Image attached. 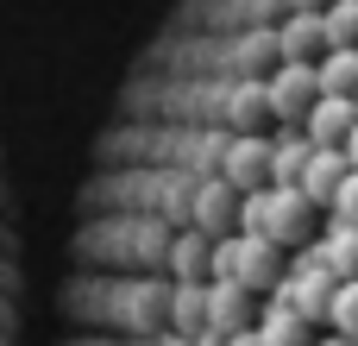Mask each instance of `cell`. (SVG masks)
<instances>
[{"label":"cell","instance_id":"13","mask_svg":"<svg viewBox=\"0 0 358 346\" xmlns=\"http://www.w3.org/2000/svg\"><path fill=\"white\" fill-rule=\"evenodd\" d=\"M352 107H358V95H352Z\"/></svg>","mask_w":358,"mask_h":346},{"label":"cell","instance_id":"10","mask_svg":"<svg viewBox=\"0 0 358 346\" xmlns=\"http://www.w3.org/2000/svg\"><path fill=\"white\" fill-rule=\"evenodd\" d=\"M327 221H334V227H358V170L346 177V183H340V195H334Z\"/></svg>","mask_w":358,"mask_h":346},{"label":"cell","instance_id":"11","mask_svg":"<svg viewBox=\"0 0 358 346\" xmlns=\"http://www.w3.org/2000/svg\"><path fill=\"white\" fill-rule=\"evenodd\" d=\"M346 158H352V170H358V126H352V139H346Z\"/></svg>","mask_w":358,"mask_h":346},{"label":"cell","instance_id":"3","mask_svg":"<svg viewBox=\"0 0 358 346\" xmlns=\"http://www.w3.org/2000/svg\"><path fill=\"white\" fill-rule=\"evenodd\" d=\"M352 126H358V107H352V101H340V95H321V101H315V113L302 120V132H308V145H315V151H346Z\"/></svg>","mask_w":358,"mask_h":346},{"label":"cell","instance_id":"4","mask_svg":"<svg viewBox=\"0 0 358 346\" xmlns=\"http://www.w3.org/2000/svg\"><path fill=\"white\" fill-rule=\"evenodd\" d=\"M346 177H352V158H346V151H315L308 170H302V195H308L315 208H334V195H340Z\"/></svg>","mask_w":358,"mask_h":346},{"label":"cell","instance_id":"2","mask_svg":"<svg viewBox=\"0 0 358 346\" xmlns=\"http://www.w3.org/2000/svg\"><path fill=\"white\" fill-rule=\"evenodd\" d=\"M321 63H277L271 69V120L277 126H302L321 101Z\"/></svg>","mask_w":358,"mask_h":346},{"label":"cell","instance_id":"14","mask_svg":"<svg viewBox=\"0 0 358 346\" xmlns=\"http://www.w3.org/2000/svg\"><path fill=\"white\" fill-rule=\"evenodd\" d=\"M352 346H358V340H352Z\"/></svg>","mask_w":358,"mask_h":346},{"label":"cell","instance_id":"7","mask_svg":"<svg viewBox=\"0 0 358 346\" xmlns=\"http://www.w3.org/2000/svg\"><path fill=\"white\" fill-rule=\"evenodd\" d=\"M315 76H321V95H340V101H352V95H358V50H327Z\"/></svg>","mask_w":358,"mask_h":346},{"label":"cell","instance_id":"9","mask_svg":"<svg viewBox=\"0 0 358 346\" xmlns=\"http://www.w3.org/2000/svg\"><path fill=\"white\" fill-rule=\"evenodd\" d=\"M327 328H334V340H358V284H340V290H334Z\"/></svg>","mask_w":358,"mask_h":346},{"label":"cell","instance_id":"6","mask_svg":"<svg viewBox=\"0 0 358 346\" xmlns=\"http://www.w3.org/2000/svg\"><path fill=\"white\" fill-rule=\"evenodd\" d=\"M321 258H327V271H334L340 284H358V227H334V221H327Z\"/></svg>","mask_w":358,"mask_h":346},{"label":"cell","instance_id":"1","mask_svg":"<svg viewBox=\"0 0 358 346\" xmlns=\"http://www.w3.org/2000/svg\"><path fill=\"white\" fill-rule=\"evenodd\" d=\"M334 290H340V277L327 271V258H321V240H315V246H302V252L289 258V271H283V284H277V296H271V303H283L289 315H302V321L315 328V321H327V303H334Z\"/></svg>","mask_w":358,"mask_h":346},{"label":"cell","instance_id":"5","mask_svg":"<svg viewBox=\"0 0 358 346\" xmlns=\"http://www.w3.org/2000/svg\"><path fill=\"white\" fill-rule=\"evenodd\" d=\"M252 334H258V346H315V328H308L302 315H289L283 303H264Z\"/></svg>","mask_w":358,"mask_h":346},{"label":"cell","instance_id":"8","mask_svg":"<svg viewBox=\"0 0 358 346\" xmlns=\"http://www.w3.org/2000/svg\"><path fill=\"white\" fill-rule=\"evenodd\" d=\"M321 32H327V50H358V0H334L321 13Z\"/></svg>","mask_w":358,"mask_h":346},{"label":"cell","instance_id":"12","mask_svg":"<svg viewBox=\"0 0 358 346\" xmlns=\"http://www.w3.org/2000/svg\"><path fill=\"white\" fill-rule=\"evenodd\" d=\"M315 346H352V340H334V334H327V340H315Z\"/></svg>","mask_w":358,"mask_h":346}]
</instances>
